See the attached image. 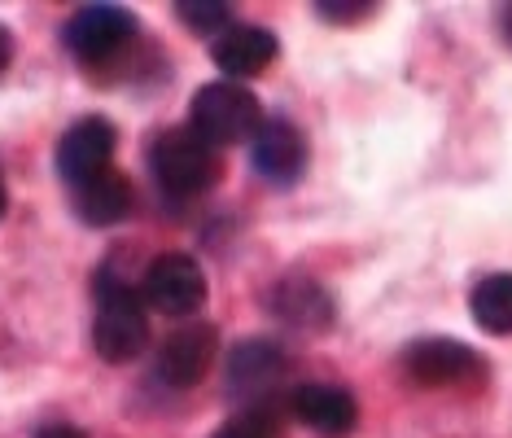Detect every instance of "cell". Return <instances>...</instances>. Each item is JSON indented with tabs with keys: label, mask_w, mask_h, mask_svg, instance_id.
I'll list each match as a JSON object with an SVG mask.
<instances>
[{
	"label": "cell",
	"mask_w": 512,
	"mask_h": 438,
	"mask_svg": "<svg viewBox=\"0 0 512 438\" xmlns=\"http://www.w3.org/2000/svg\"><path fill=\"white\" fill-rule=\"evenodd\" d=\"M469 316L473 325L491 338H508L512 333V272L482 276L469 294Z\"/></svg>",
	"instance_id": "9a60e30c"
},
{
	"label": "cell",
	"mask_w": 512,
	"mask_h": 438,
	"mask_svg": "<svg viewBox=\"0 0 512 438\" xmlns=\"http://www.w3.org/2000/svg\"><path fill=\"white\" fill-rule=\"evenodd\" d=\"M285 373H289L285 351L267 338L237 342L228 355V390L241 403H272L285 386Z\"/></svg>",
	"instance_id": "52a82bcc"
},
{
	"label": "cell",
	"mask_w": 512,
	"mask_h": 438,
	"mask_svg": "<svg viewBox=\"0 0 512 438\" xmlns=\"http://www.w3.org/2000/svg\"><path fill=\"white\" fill-rule=\"evenodd\" d=\"M403 373L416 386L429 390H451V386H473L486 377V364L473 347L456 338H421L403 351Z\"/></svg>",
	"instance_id": "8992f818"
},
{
	"label": "cell",
	"mask_w": 512,
	"mask_h": 438,
	"mask_svg": "<svg viewBox=\"0 0 512 438\" xmlns=\"http://www.w3.org/2000/svg\"><path fill=\"white\" fill-rule=\"evenodd\" d=\"M499 31H504V40H508V49H512V5L504 9V18H499Z\"/></svg>",
	"instance_id": "44dd1931"
},
{
	"label": "cell",
	"mask_w": 512,
	"mask_h": 438,
	"mask_svg": "<svg viewBox=\"0 0 512 438\" xmlns=\"http://www.w3.org/2000/svg\"><path fill=\"white\" fill-rule=\"evenodd\" d=\"M189 128L202 136L211 149L241 145V141H250V136L263 128V106H259V97H254L246 84L215 79V84H206V88L193 92Z\"/></svg>",
	"instance_id": "3957f363"
},
{
	"label": "cell",
	"mask_w": 512,
	"mask_h": 438,
	"mask_svg": "<svg viewBox=\"0 0 512 438\" xmlns=\"http://www.w3.org/2000/svg\"><path fill=\"white\" fill-rule=\"evenodd\" d=\"M141 298L145 307L162 311V316H197L206 303V272L193 255H180V250H167L145 268L141 281Z\"/></svg>",
	"instance_id": "5b68a950"
},
{
	"label": "cell",
	"mask_w": 512,
	"mask_h": 438,
	"mask_svg": "<svg viewBox=\"0 0 512 438\" xmlns=\"http://www.w3.org/2000/svg\"><path fill=\"white\" fill-rule=\"evenodd\" d=\"M211 57L215 66L224 71L228 84H241V79H254L263 75L267 66L276 62V36L267 27H228L224 36L211 44Z\"/></svg>",
	"instance_id": "7c38bea8"
},
{
	"label": "cell",
	"mask_w": 512,
	"mask_h": 438,
	"mask_svg": "<svg viewBox=\"0 0 512 438\" xmlns=\"http://www.w3.org/2000/svg\"><path fill=\"white\" fill-rule=\"evenodd\" d=\"M71 198H75V211H79L84 224L110 228V224H119V219H127V211H132V180L110 167V171H101V176L75 184Z\"/></svg>",
	"instance_id": "5bb4252c"
},
{
	"label": "cell",
	"mask_w": 512,
	"mask_h": 438,
	"mask_svg": "<svg viewBox=\"0 0 512 438\" xmlns=\"http://www.w3.org/2000/svg\"><path fill=\"white\" fill-rule=\"evenodd\" d=\"M215 438H285V408L281 403H246L237 417H228Z\"/></svg>",
	"instance_id": "2e32d148"
},
{
	"label": "cell",
	"mask_w": 512,
	"mask_h": 438,
	"mask_svg": "<svg viewBox=\"0 0 512 438\" xmlns=\"http://www.w3.org/2000/svg\"><path fill=\"white\" fill-rule=\"evenodd\" d=\"M0 215H5V176H0Z\"/></svg>",
	"instance_id": "7402d4cb"
},
{
	"label": "cell",
	"mask_w": 512,
	"mask_h": 438,
	"mask_svg": "<svg viewBox=\"0 0 512 438\" xmlns=\"http://www.w3.org/2000/svg\"><path fill=\"white\" fill-rule=\"evenodd\" d=\"M114 145H119L114 123L97 119V114H92V119H79L75 128L57 141V171H62V180L75 189V184L110 171L114 167Z\"/></svg>",
	"instance_id": "30bf717a"
},
{
	"label": "cell",
	"mask_w": 512,
	"mask_h": 438,
	"mask_svg": "<svg viewBox=\"0 0 512 438\" xmlns=\"http://www.w3.org/2000/svg\"><path fill=\"white\" fill-rule=\"evenodd\" d=\"M9 62H14V36H9L5 27H0V75L9 71Z\"/></svg>",
	"instance_id": "ffe728a7"
},
{
	"label": "cell",
	"mask_w": 512,
	"mask_h": 438,
	"mask_svg": "<svg viewBox=\"0 0 512 438\" xmlns=\"http://www.w3.org/2000/svg\"><path fill=\"white\" fill-rule=\"evenodd\" d=\"M272 311L285 320V325H294L302 333H324L337 316L333 294L324 290L316 276H302V272L285 276V281L272 290Z\"/></svg>",
	"instance_id": "4fadbf2b"
},
{
	"label": "cell",
	"mask_w": 512,
	"mask_h": 438,
	"mask_svg": "<svg viewBox=\"0 0 512 438\" xmlns=\"http://www.w3.org/2000/svg\"><path fill=\"white\" fill-rule=\"evenodd\" d=\"M289 417L316 438H351V430L359 425V408L351 390L329 382H307L289 390Z\"/></svg>",
	"instance_id": "9c48e42d"
},
{
	"label": "cell",
	"mask_w": 512,
	"mask_h": 438,
	"mask_svg": "<svg viewBox=\"0 0 512 438\" xmlns=\"http://www.w3.org/2000/svg\"><path fill=\"white\" fill-rule=\"evenodd\" d=\"M372 9H377L372 0H320L316 14L329 22H359V18H368Z\"/></svg>",
	"instance_id": "ac0fdd59"
},
{
	"label": "cell",
	"mask_w": 512,
	"mask_h": 438,
	"mask_svg": "<svg viewBox=\"0 0 512 438\" xmlns=\"http://www.w3.org/2000/svg\"><path fill=\"white\" fill-rule=\"evenodd\" d=\"M250 163L267 184H276V189L294 184L302 176V167H307L302 132L285 119H263V128L250 136Z\"/></svg>",
	"instance_id": "8fae6325"
},
{
	"label": "cell",
	"mask_w": 512,
	"mask_h": 438,
	"mask_svg": "<svg viewBox=\"0 0 512 438\" xmlns=\"http://www.w3.org/2000/svg\"><path fill=\"white\" fill-rule=\"evenodd\" d=\"M176 14H180V22L189 31H197V36H211V40H219L232 27V5H228V0H180Z\"/></svg>",
	"instance_id": "e0dca14e"
},
{
	"label": "cell",
	"mask_w": 512,
	"mask_h": 438,
	"mask_svg": "<svg viewBox=\"0 0 512 438\" xmlns=\"http://www.w3.org/2000/svg\"><path fill=\"white\" fill-rule=\"evenodd\" d=\"M136 40V18L123 5H84L66 22V49L75 62H84L88 71H106L132 49Z\"/></svg>",
	"instance_id": "277c9868"
},
{
	"label": "cell",
	"mask_w": 512,
	"mask_h": 438,
	"mask_svg": "<svg viewBox=\"0 0 512 438\" xmlns=\"http://www.w3.org/2000/svg\"><path fill=\"white\" fill-rule=\"evenodd\" d=\"M215 347H219L215 325H206V320L180 325V329L158 347V360H154L158 382H162V386H171V390H189V386H197L206 373H211Z\"/></svg>",
	"instance_id": "ba28073f"
},
{
	"label": "cell",
	"mask_w": 512,
	"mask_h": 438,
	"mask_svg": "<svg viewBox=\"0 0 512 438\" xmlns=\"http://www.w3.org/2000/svg\"><path fill=\"white\" fill-rule=\"evenodd\" d=\"M149 171L162 198L193 202L219 180V154L193 128H167L149 145Z\"/></svg>",
	"instance_id": "7a4b0ae2"
},
{
	"label": "cell",
	"mask_w": 512,
	"mask_h": 438,
	"mask_svg": "<svg viewBox=\"0 0 512 438\" xmlns=\"http://www.w3.org/2000/svg\"><path fill=\"white\" fill-rule=\"evenodd\" d=\"M92 347L106 364H127L149 347V316L141 290L114 276L110 268L97 272V320H92Z\"/></svg>",
	"instance_id": "6da1fadb"
},
{
	"label": "cell",
	"mask_w": 512,
	"mask_h": 438,
	"mask_svg": "<svg viewBox=\"0 0 512 438\" xmlns=\"http://www.w3.org/2000/svg\"><path fill=\"white\" fill-rule=\"evenodd\" d=\"M36 438H88V434L79 430V425H66V421H62V425H44Z\"/></svg>",
	"instance_id": "d6986e66"
}]
</instances>
